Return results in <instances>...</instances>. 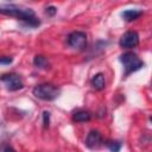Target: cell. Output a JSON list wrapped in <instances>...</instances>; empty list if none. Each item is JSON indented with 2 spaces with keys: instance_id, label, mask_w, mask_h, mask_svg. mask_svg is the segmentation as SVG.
Returning <instances> with one entry per match:
<instances>
[{
  "instance_id": "1",
  "label": "cell",
  "mask_w": 152,
  "mask_h": 152,
  "mask_svg": "<svg viewBox=\"0 0 152 152\" xmlns=\"http://www.w3.org/2000/svg\"><path fill=\"white\" fill-rule=\"evenodd\" d=\"M0 14L14 17L18 20L23 21V24L27 27H37L40 25L39 18L36 17L34 12L31 8L23 7L19 5H14V4L0 5Z\"/></svg>"
},
{
  "instance_id": "2",
  "label": "cell",
  "mask_w": 152,
  "mask_h": 152,
  "mask_svg": "<svg viewBox=\"0 0 152 152\" xmlns=\"http://www.w3.org/2000/svg\"><path fill=\"white\" fill-rule=\"evenodd\" d=\"M32 94L43 101H53L61 95V88L52 83H40L32 89Z\"/></svg>"
},
{
  "instance_id": "3",
  "label": "cell",
  "mask_w": 152,
  "mask_h": 152,
  "mask_svg": "<svg viewBox=\"0 0 152 152\" xmlns=\"http://www.w3.org/2000/svg\"><path fill=\"white\" fill-rule=\"evenodd\" d=\"M119 59H120V62L124 65V69H125L124 76L125 77H127L132 72L138 71L139 69H141L144 66V62L134 52H131V51H127V52L122 53L119 57Z\"/></svg>"
},
{
  "instance_id": "4",
  "label": "cell",
  "mask_w": 152,
  "mask_h": 152,
  "mask_svg": "<svg viewBox=\"0 0 152 152\" xmlns=\"http://www.w3.org/2000/svg\"><path fill=\"white\" fill-rule=\"evenodd\" d=\"M0 81L5 84L6 89L8 91H17L24 88V82L20 77V75L15 72H8L0 76Z\"/></svg>"
},
{
  "instance_id": "5",
  "label": "cell",
  "mask_w": 152,
  "mask_h": 152,
  "mask_svg": "<svg viewBox=\"0 0 152 152\" xmlns=\"http://www.w3.org/2000/svg\"><path fill=\"white\" fill-rule=\"evenodd\" d=\"M66 44L75 50H84L87 48V34L82 31H74L66 38Z\"/></svg>"
},
{
  "instance_id": "6",
  "label": "cell",
  "mask_w": 152,
  "mask_h": 152,
  "mask_svg": "<svg viewBox=\"0 0 152 152\" xmlns=\"http://www.w3.org/2000/svg\"><path fill=\"white\" fill-rule=\"evenodd\" d=\"M138 44H139V34L135 31L125 32L119 40V45L124 49H133Z\"/></svg>"
},
{
  "instance_id": "7",
  "label": "cell",
  "mask_w": 152,
  "mask_h": 152,
  "mask_svg": "<svg viewBox=\"0 0 152 152\" xmlns=\"http://www.w3.org/2000/svg\"><path fill=\"white\" fill-rule=\"evenodd\" d=\"M84 144H86V146H87L88 148H90V150H96V148H99V147L103 144L101 133H100L97 129H91V131L88 133Z\"/></svg>"
},
{
  "instance_id": "8",
  "label": "cell",
  "mask_w": 152,
  "mask_h": 152,
  "mask_svg": "<svg viewBox=\"0 0 152 152\" xmlns=\"http://www.w3.org/2000/svg\"><path fill=\"white\" fill-rule=\"evenodd\" d=\"M142 11L141 10H126L121 13V17L125 21H134L137 19H139L142 15Z\"/></svg>"
},
{
  "instance_id": "9",
  "label": "cell",
  "mask_w": 152,
  "mask_h": 152,
  "mask_svg": "<svg viewBox=\"0 0 152 152\" xmlns=\"http://www.w3.org/2000/svg\"><path fill=\"white\" fill-rule=\"evenodd\" d=\"M93 88L95 90H103L106 87V81H104V76L102 72H97L93 76L91 81H90Z\"/></svg>"
},
{
  "instance_id": "10",
  "label": "cell",
  "mask_w": 152,
  "mask_h": 152,
  "mask_svg": "<svg viewBox=\"0 0 152 152\" xmlns=\"http://www.w3.org/2000/svg\"><path fill=\"white\" fill-rule=\"evenodd\" d=\"M33 65L38 69H43V70H48L50 68V63L48 61V58L43 55H36L33 58Z\"/></svg>"
},
{
  "instance_id": "11",
  "label": "cell",
  "mask_w": 152,
  "mask_h": 152,
  "mask_svg": "<svg viewBox=\"0 0 152 152\" xmlns=\"http://www.w3.org/2000/svg\"><path fill=\"white\" fill-rule=\"evenodd\" d=\"M90 119H91V114L88 110L80 109V110H77V112H75L72 114V120L75 122H87Z\"/></svg>"
},
{
  "instance_id": "12",
  "label": "cell",
  "mask_w": 152,
  "mask_h": 152,
  "mask_svg": "<svg viewBox=\"0 0 152 152\" xmlns=\"http://www.w3.org/2000/svg\"><path fill=\"white\" fill-rule=\"evenodd\" d=\"M104 144L109 148L110 152H119L122 147V142L119 140H107Z\"/></svg>"
},
{
  "instance_id": "13",
  "label": "cell",
  "mask_w": 152,
  "mask_h": 152,
  "mask_svg": "<svg viewBox=\"0 0 152 152\" xmlns=\"http://www.w3.org/2000/svg\"><path fill=\"white\" fill-rule=\"evenodd\" d=\"M50 126V112L44 110L43 112V127L48 128Z\"/></svg>"
},
{
  "instance_id": "14",
  "label": "cell",
  "mask_w": 152,
  "mask_h": 152,
  "mask_svg": "<svg viewBox=\"0 0 152 152\" xmlns=\"http://www.w3.org/2000/svg\"><path fill=\"white\" fill-rule=\"evenodd\" d=\"M57 13V8L55 6H48L45 8V14L48 17H55V14Z\"/></svg>"
},
{
  "instance_id": "15",
  "label": "cell",
  "mask_w": 152,
  "mask_h": 152,
  "mask_svg": "<svg viewBox=\"0 0 152 152\" xmlns=\"http://www.w3.org/2000/svg\"><path fill=\"white\" fill-rule=\"evenodd\" d=\"M13 61L12 57H8V56H2L0 57V64H11Z\"/></svg>"
},
{
  "instance_id": "16",
  "label": "cell",
  "mask_w": 152,
  "mask_h": 152,
  "mask_svg": "<svg viewBox=\"0 0 152 152\" xmlns=\"http://www.w3.org/2000/svg\"><path fill=\"white\" fill-rule=\"evenodd\" d=\"M1 152H15V150H14L11 145H4Z\"/></svg>"
}]
</instances>
